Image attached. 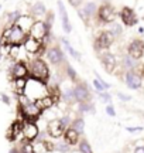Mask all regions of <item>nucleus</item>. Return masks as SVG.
Listing matches in <instances>:
<instances>
[{"label":"nucleus","instance_id":"1","mask_svg":"<svg viewBox=\"0 0 144 153\" xmlns=\"http://www.w3.org/2000/svg\"><path fill=\"white\" fill-rule=\"evenodd\" d=\"M26 31L23 30L18 24H13L10 28L4 30V33L1 36V43L10 45H21V43H24L26 40Z\"/></svg>","mask_w":144,"mask_h":153},{"label":"nucleus","instance_id":"2","mask_svg":"<svg viewBox=\"0 0 144 153\" xmlns=\"http://www.w3.org/2000/svg\"><path fill=\"white\" fill-rule=\"evenodd\" d=\"M28 67V74L31 75L33 79H37V81H41V82H47L50 79V70H48V65L45 64L43 60H33L30 62Z\"/></svg>","mask_w":144,"mask_h":153},{"label":"nucleus","instance_id":"3","mask_svg":"<svg viewBox=\"0 0 144 153\" xmlns=\"http://www.w3.org/2000/svg\"><path fill=\"white\" fill-rule=\"evenodd\" d=\"M41 112L43 111H40V108L35 105V102L28 101V99L23 102L21 108H20V115L23 118V122H34L41 115Z\"/></svg>","mask_w":144,"mask_h":153},{"label":"nucleus","instance_id":"4","mask_svg":"<svg viewBox=\"0 0 144 153\" xmlns=\"http://www.w3.org/2000/svg\"><path fill=\"white\" fill-rule=\"evenodd\" d=\"M48 31H50V28L47 27V24H45L44 22H41V20L34 22L33 24H31L30 30H28L30 37L35 38V40H38V41H43V40L48 36Z\"/></svg>","mask_w":144,"mask_h":153},{"label":"nucleus","instance_id":"5","mask_svg":"<svg viewBox=\"0 0 144 153\" xmlns=\"http://www.w3.org/2000/svg\"><path fill=\"white\" fill-rule=\"evenodd\" d=\"M21 135L24 136L26 140H34L38 136V126L34 122H23Z\"/></svg>","mask_w":144,"mask_h":153},{"label":"nucleus","instance_id":"6","mask_svg":"<svg viewBox=\"0 0 144 153\" xmlns=\"http://www.w3.org/2000/svg\"><path fill=\"white\" fill-rule=\"evenodd\" d=\"M28 75V67L26 62L23 61H18L16 62L13 68H11V76L13 79H18V78H27Z\"/></svg>","mask_w":144,"mask_h":153},{"label":"nucleus","instance_id":"7","mask_svg":"<svg viewBox=\"0 0 144 153\" xmlns=\"http://www.w3.org/2000/svg\"><path fill=\"white\" fill-rule=\"evenodd\" d=\"M47 132H48V135H50L51 137L58 139V137H61L62 135H64L65 129H64V126L61 125V122H60V120H51V122H48Z\"/></svg>","mask_w":144,"mask_h":153},{"label":"nucleus","instance_id":"8","mask_svg":"<svg viewBox=\"0 0 144 153\" xmlns=\"http://www.w3.org/2000/svg\"><path fill=\"white\" fill-rule=\"evenodd\" d=\"M58 11H60V16H61V23H62V28L67 34H69L72 31V26L69 23V17H68V13L65 10V6L61 0H58Z\"/></svg>","mask_w":144,"mask_h":153},{"label":"nucleus","instance_id":"9","mask_svg":"<svg viewBox=\"0 0 144 153\" xmlns=\"http://www.w3.org/2000/svg\"><path fill=\"white\" fill-rule=\"evenodd\" d=\"M144 54V43L143 41H140V40H136L133 43L130 44V47H129V55L134 58V60H139L141 58Z\"/></svg>","mask_w":144,"mask_h":153},{"label":"nucleus","instance_id":"10","mask_svg":"<svg viewBox=\"0 0 144 153\" xmlns=\"http://www.w3.org/2000/svg\"><path fill=\"white\" fill-rule=\"evenodd\" d=\"M73 97H75V101H78V102H88L90 98V94H89L88 88L83 84H81V85H76L73 88Z\"/></svg>","mask_w":144,"mask_h":153},{"label":"nucleus","instance_id":"11","mask_svg":"<svg viewBox=\"0 0 144 153\" xmlns=\"http://www.w3.org/2000/svg\"><path fill=\"white\" fill-rule=\"evenodd\" d=\"M113 43V36L109 31H102L96 38V47L98 48H109Z\"/></svg>","mask_w":144,"mask_h":153},{"label":"nucleus","instance_id":"12","mask_svg":"<svg viewBox=\"0 0 144 153\" xmlns=\"http://www.w3.org/2000/svg\"><path fill=\"white\" fill-rule=\"evenodd\" d=\"M47 58L50 60L51 64L58 65V64H61L64 61V53L58 47H52V48H50L47 51Z\"/></svg>","mask_w":144,"mask_h":153},{"label":"nucleus","instance_id":"13","mask_svg":"<svg viewBox=\"0 0 144 153\" xmlns=\"http://www.w3.org/2000/svg\"><path fill=\"white\" fill-rule=\"evenodd\" d=\"M99 19L103 23H112L115 20V10L112 6H102L99 9Z\"/></svg>","mask_w":144,"mask_h":153},{"label":"nucleus","instance_id":"14","mask_svg":"<svg viewBox=\"0 0 144 153\" xmlns=\"http://www.w3.org/2000/svg\"><path fill=\"white\" fill-rule=\"evenodd\" d=\"M23 44H24L26 51L30 53V54H35V53H38L40 48H41V45H43L41 41H38V40H35V38H33V37H27L26 40H24V43Z\"/></svg>","mask_w":144,"mask_h":153},{"label":"nucleus","instance_id":"15","mask_svg":"<svg viewBox=\"0 0 144 153\" xmlns=\"http://www.w3.org/2000/svg\"><path fill=\"white\" fill-rule=\"evenodd\" d=\"M21 129H23V122L20 120H16L10 125V129H9V135H7V139L9 140H16L17 137L21 135Z\"/></svg>","mask_w":144,"mask_h":153},{"label":"nucleus","instance_id":"16","mask_svg":"<svg viewBox=\"0 0 144 153\" xmlns=\"http://www.w3.org/2000/svg\"><path fill=\"white\" fill-rule=\"evenodd\" d=\"M100 60H102V64L105 65L106 71L112 72L115 70V67H116V58H115L113 54H110V53H103L102 57H100Z\"/></svg>","mask_w":144,"mask_h":153},{"label":"nucleus","instance_id":"17","mask_svg":"<svg viewBox=\"0 0 144 153\" xmlns=\"http://www.w3.org/2000/svg\"><path fill=\"white\" fill-rule=\"evenodd\" d=\"M122 20L126 26H133V24L137 23V19H136L134 11L132 10V9H129V7H124L122 10Z\"/></svg>","mask_w":144,"mask_h":153},{"label":"nucleus","instance_id":"18","mask_svg":"<svg viewBox=\"0 0 144 153\" xmlns=\"http://www.w3.org/2000/svg\"><path fill=\"white\" fill-rule=\"evenodd\" d=\"M126 84H127L129 88H132V89H139L140 85H141V78H140L137 74H134V72H127L126 74Z\"/></svg>","mask_w":144,"mask_h":153},{"label":"nucleus","instance_id":"19","mask_svg":"<svg viewBox=\"0 0 144 153\" xmlns=\"http://www.w3.org/2000/svg\"><path fill=\"white\" fill-rule=\"evenodd\" d=\"M34 102H35V105H37V106L40 108V111L50 109L51 106H52V105L55 104L51 95H44V97H41L40 99H37V101H34Z\"/></svg>","mask_w":144,"mask_h":153},{"label":"nucleus","instance_id":"20","mask_svg":"<svg viewBox=\"0 0 144 153\" xmlns=\"http://www.w3.org/2000/svg\"><path fill=\"white\" fill-rule=\"evenodd\" d=\"M64 136H65V142L68 145H76L78 143V139H79V133H78L73 128H67L65 132H64Z\"/></svg>","mask_w":144,"mask_h":153},{"label":"nucleus","instance_id":"21","mask_svg":"<svg viewBox=\"0 0 144 153\" xmlns=\"http://www.w3.org/2000/svg\"><path fill=\"white\" fill-rule=\"evenodd\" d=\"M61 41H62V44H64L65 50L68 51V54H71L72 57L75 58V60H81V54H79V53H78V51L73 48V47H72L71 43H69L68 40H65V38H61Z\"/></svg>","mask_w":144,"mask_h":153},{"label":"nucleus","instance_id":"22","mask_svg":"<svg viewBox=\"0 0 144 153\" xmlns=\"http://www.w3.org/2000/svg\"><path fill=\"white\" fill-rule=\"evenodd\" d=\"M26 84H27V78L14 79V91H16L17 94L23 95V94H24V89H26Z\"/></svg>","mask_w":144,"mask_h":153},{"label":"nucleus","instance_id":"23","mask_svg":"<svg viewBox=\"0 0 144 153\" xmlns=\"http://www.w3.org/2000/svg\"><path fill=\"white\" fill-rule=\"evenodd\" d=\"M71 128H73L75 131L79 133V135H82L83 133V129H85V120L82 119V118H76V119L72 122V126Z\"/></svg>","mask_w":144,"mask_h":153},{"label":"nucleus","instance_id":"24","mask_svg":"<svg viewBox=\"0 0 144 153\" xmlns=\"http://www.w3.org/2000/svg\"><path fill=\"white\" fill-rule=\"evenodd\" d=\"M78 109H79V112H90V114H95L93 105L89 104V101L88 102H78Z\"/></svg>","mask_w":144,"mask_h":153},{"label":"nucleus","instance_id":"25","mask_svg":"<svg viewBox=\"0 0 144 153\" xmlns=\"http://www.w3.org/2000/svg\"><path fill=\"white\" fill-rule=\"evenodd\" d=\"M44 13H45V6H44V3L37 1V3L33 6V14H35V16H43Z\"/></svg>","mask_w":144,"mask_h":153},{"label":"nucleus","instance_id":"26","mask_svg":"<svg viewBox=\"0 0 144 153\" xmlns=\"http://www.w3.org/2000/svg\"><path fill=\"white\" fill-rule=\"evenodd\" d=\"M134 65H136V60L132 58L130 55H124V58H123V67L129 70V68H133Z\"/></svg>","mask_w":144,"mask_h":153},{"label":"nucleus","instance_id":"27","mask_svg":"<svg viewBox=\"0 0 144 153\" xmlns=\"http://www.w3.org/2000/svg\"><path fill=\"white\" fill-rule=\"evenodd\" d=\"M62 99H64L65 102H72V101H75V97H73V88H68L67 91L64 92V95H62Z\"/></svg>","mask_w":144,"mask_h":153},{"label":"nucleus","instance_id":"28","mask_svg":"<svg viewBox=\"0 0 144 153\" xmlns=\"http://www.w3.org/2000/svg\"><path fill=\"white\" fill-rule=\"evenodd\" d=\"M95 11H96V6H95V3H88V4L85 6V9H83V13H85L88 17L92 16Z\"/></svg>","mask_w":144,"mask_h":153},{"label":"nucleus","instance_id":"29","mask_svg":"<svg viewBox=\"0 0 144 153\" xmlns=\"http://www.w3.org/2000/svg\"><path fill=\"white\" fill-rule=\"evenodd\" d=\"M79 152L81 153H92L90 145H89L86 140H82V142L79 143Z\"/></svg>","mask_w":144,"mask_h":153},{"label":"nucleus","instance_id":"30","mask_svg":"<svg viewBox=\"0 0 144 153\" xmlns=\"http://www.w3.org/2000/svg\"><path fill=\"white\" fill-rule=\"evenodd\" d=\"M67 76H69V79H72V81L76 79V71H75L73 67L69 65V64H67Z\"/></svg>","mask_w":144,"mask_h":153},{"label":"nucleus","instance_id":"31","mask_svg":"<svg viewBox=\"0 0 144 153\" xmlns=\"http://www.w3.org/2000/svg\"><path fill=\"white\" fill-rule=\"evenodd\" d=\"M109 33H110L112 36H116V34H120V33H122V27H120L119 24H112L110 31H109Z\"/></svg>","mask_w":144,"mask_h":153},{"label":"nucleus","instance_id":"32","mask_svg":"<svg viewBox=\"0 0 144 153\" xmlns=\"http://www.w3.org/2000/svg\"><path fill=\"white\" fill-rule=\"evenodd\" d=\"M20 17H21V14H20L18 11H13V13H10V14H9V22H10V23H16Z\"/></svg>","mask_w":144,"mask_h":153},{"label":"nucleus","instance_id":"33","mask_svg":"<svg viewBox=\"0 0 144 153\" xmlns=\"http://www.w3.org/2000/svg\"><path fill=\"white\" fill-rule=\"evenodd\" d=\"M60 122H61V125L64 126V129H67L68 126L71 125V118H69V116H62L61 119H60Z\"/></svg>","mask_w":144,"mask_h":153},{"label":"nucleus","instance_id":"34","mask_svg":"<svg viewBox=\"0 0 144 153\" xmlns=\"http://www.w3.org/2000/svg\"><path fill=\"white\" fill-rule=\"evenodd\" d=\"M20 153H34L33 145H24V146H21V150H20Z\"/></svg>","mask_w":144,"mask_h":153},{"label":"nucleus","instance_id":"35","mask_svg":"<svg viewBox=\"0 0 144 153\" xmlns=\"http://www.w3.org/2000/svg\"><path fill=\"white\" fill-rule=\"evenodd\" d=\"M0 99H1V101H3L6 105H10L11 104L10 97H9V95H6V94H3V92H0Z\"/></svg>","mask_w":144,"mask_h":153},{"label":"nucleus","instance_id":"36","mask_svg":"<svg viewBox=\"0 0 144 153\" xmlns=\"http://www.w3.org/2000/svg\"><path fill=\"white\" fill-rule=\"evenodd\" d=\"M57 150H60V152H68V146H67V143H58L55 146Z\"/></svg>","mask_w":144,"mask_h":153},{"label":"nucleus","instance_id":"37","mask_svg":"<svg viewBox=\"0 0 144 153\" xmlns=\"http://www.w3.org/2000/svg\"><path fill=\"white\" fill-rule=\"evenodd\" d=\"M69 1V4L73 6V7H79V4L82 3V0H68Z\"/></svg>","mask_w":144,"mask_h":153},{"label":"nucleus","instance_id":"38","mask_svg":"<svg viewBox=\"0 0 144 153\" xmlns=\"http://www.w3.org/2000/svg\"><path fill=\"white\" fill-rule=\"evenodd\" d=\"M106 111H107V115H110V116H115V115H116V112H115V109H113L112 105H109V106L106 108Z\"/></svg>","mask_w":144,"mask_h":153},{"label":"nucleus","instance_id":"39","mask_svg":"<svg viewBox=\"0 0 144 153\" xmlns=\"http://www.w3.org/2000/svg\"><path fill=\"white\" fill-rule=\"evenodd\" d=\"M99 95L102 97V98H103V101H105V102H109V101H110V97H109L107 94H105V92H99Z\"/></svg>","mask_w":144,"mask_h":153},{"label":"nucleus","instance_id":"40","mask_svg":"<svg viewBox=\"0 0 144 153\" xmlns=\"http://www.w3.org/2000/svg\"><path fill=\"white\" fill-rule=\"evenodd\" d=\"M117 95H119V98H122L123 101H130V97H127V95H124V94H117Z\"/></svg>","mask_w":144,"mask_h":153},{"label":"nucleus","instance_id":"41","mask_svg":"<svg viewBox=\"0 0 144 153\" xmlns=\"http://www.w3.org/2000/svg\"><path fill=\"white\" fill-rule=\"evenodd\" d=\"M134 153H144V146H139V148L134 150Z\"/></svg>","mask_w":144,"mask_h":153},{"label":"nucleus","instance_id":"42","mask_svg":"<svg viewBox=\"0 0 144 153\" xmlns=\"http://www.w3.org/2000/svg\"><path fill=\"white\" fill-rule=\"evenodd\" d=\"M129 132H134V131H140V128H127Z\"/></svg>","mask_w":144,"mask_h":153},{"label":"nucleus","instance_id":"43","mask_svg":"<svg viewBox=\"0 0 144 153\" xmlns=\"http://www.w3.org/2000/svg\"><path fill=\"white\" fill-rule=\"evenodd\" d=\"M0 58H1V54H0Z\"/></svg>","mask_w":144,"mask_h":153},{"label":"nucleus","instance_id":"44","mask_svg":"<svg viewBox=\"0 0 144 153\" xmlns=\"http://www.w3.org/2000/svg\"><path fill=\"white\" fill-rule=\"evenodd\" d=\"M0 9H1V6H0Z\"/></svg>","mask_w":144,"mask_h":153}]
</instances>
